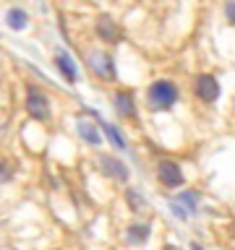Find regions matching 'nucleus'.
<instances>
[{"label":"nucleus","mask_w":235,"mask_h":250,"mask_svg":"<svg viewBox=\"0 0 235 250\" xmlns=\"http://www.w3.org/2000/svg\"><path fill=\"white\" fill-rule=\"evenodd\" d=\"M170 208H172V214H175L178 219H188V211H186L183 206H180V203H172Z\"/></svg>","instance_id":"16"},{"label":"nucleus","mask_w":235,"mask_h":250,"mask_svg":"<svg viewBox=\"0 0 235 250\" xmlns=\"http://www.w3.org/2000/svg\"><path fill=\"white\" fill-rule=\"evenodd\" d=\"M160 180L167 188H178V185H183V172H180V167L175 162H162L160 164Z\"/></svg>","instance_id":"3"},{"label":"nucleus","mask_w":235,"mask_h":250,"mask_svg":"<svg viewBox=\"0 0 235 250\" xmlns=\"http://www.w3.org/2000/svg\"><path fill=\"white\" fill-rule=\"evenodd\" d=\"M102 128H105V133H107V138H110V141H113V144H115L118 148H125V141L120 138V133H118V130L113 128V125H110V123H105V120H102Z\"/></svg>","instance_id":"13"},{"label":"nucleus","mask_w":235,"mask_h":250,"mask_svg":"<svg viewBox=\"0 0 235 250\" xmlns=\"http://www.w3.org/2000/svg\"><path fill=\"white\" fill-rule=\"evenodd\" d=\"M78 133H81V138H84V141H89L92 146H97L99 141H102V138H99V133H97V128H94L92 123L78 120Z\"/></svg>","instance_id":"9"},{"label":"nucleus","mask_w":235,"mask_h":250,"mask_svg":"<svg viewBox=\"0 0 235 250\" xmlns=\"http://www.w3.org/2000/svg\"><path fill=\"white\" fill-rule=\"evenodd\" d=\"M164 250H178V248H172V245H170V248H164Z\"/></svg>","instance_id":"18"},{"label":"nucleus","mask_w":235,"mask_h":250,"mask_svg":"<svg viewBox=\"0 0 235 250\" xmlns=\"http://www.w3.org/2000/svg\"><path fill=\"white\" fill-rule=\"evenodd\" d=\"M26 21H29V16L24 13L21 8H13V11H8V26H11V29L19 31V29L26 26Z\"/></svg>","instance_id":"11"},{"label":"nucleus","mask_w":235,"mask_h":250,"mask_svg":"<svg viewBox=\"0 0 235 250\" xmlns=\"http://www.w3.org/2000/svg\"><path fill=\"white\" fill-rule=\"evenodd\" d=\"M58 68H60V73L66 76L70 83H76L78 70H76V62L70 60V55H68V52H58Z\"/></svg>","instance_id":"6"},{"label":"nucleus","mask_w":235,"mask_h":250,"mask_svg":"<svg viewBox=\"0 0 235 250\" xmlns=\"http://www.w3.org/2000/svg\"><path fill=\"white\" fill-rule=\"evenodd\" d=\"M26 109L31 112V117H37V120H47V117H50V102H47V97L42 91H37V89L29 91Z\"/></svg>","instance_id":"2"},{"label":"nucleus","mask_w":235,"mask_h":250,"mask_svg":"<svg viewBox=\"0 0 235 250\" xmlns=\"http://www.w3.org/2000/svg\"><path fill=\"white\" fill-rule=\"evenodd\" d=\"M191 250H204L201 245H196V242H193V245H191Z\"/></svg>","instance_id":"17"},{"label":"nucleus","mask_w":235,"mask_h":250,"mask_svg":"<svg viewBox=\"0 0 235 250\" xmlns=\"http://www.w3.org/2000/svg\"><path fill=\"white\" fill-rule=\"evenodd\" d=\"M175 99H178V89L172 81H157V83H152V89H149V104L154 109H160V112L175 104Z\"/></svg>","instance_id":"1"},{"label":"nucleus","mask_w":235,"mask_h":250,"mask_svg":"<svg viewBox=\"0 0 235 250\" xmlns=\"http://www.w3.org/2000/svg\"><path fill=\"white\" fill-rule=\"evenodd\" d=\"M89 60H92V65H94V70H97L99 76H107V78H113V76H115V70H113V60L105 58L102 52H94Z\"/></svg>","instance_id":"7"},{"label":"nucleus","mask_w":235,"mask_h":250,"mask_svg":"<svg viewBox=\"0 0 235 250\" xmlns=\"http://www.w3.org/2000/svg\"><path fill=\"white\" fill-rule=\"evenodd\" d=\"M196 91H199V97L204 102H214L219 97V83L214 76H199V81H196Z\"/></svg>","instance_id":"4"},{"label":"nucleus","mask_w":235,"mask_h":250,"mask_svg":"<svg viewBox=\"0 0 235 250\" xmlns=\"http://www.w3.org/2000/svg\"><path fill=\"white\" fill-rule=\"evenodd\" d=\"M180 203L188 206V214H193V211H196V193H191V190L183 193V195H180Z\"/></svg>","instance_id":"14"},{"label":"nucleus","mask_w":235,"mask_h":250,"mask_svg":"<svg viewBox=\"0 0 235 250\" xmlns=\"http://www.w3.org/2000/svg\"><path fill=\"white\" fill-rule=\"evenodd\" d=\"M128 198H131V203H133V211H144V208H146V203L136 195V190H128Z\"/></svg>","instance_id":"15"},{"label":"nucleus","mask_w":235,"mask_h":250,"mask_svg":"<svg viewBox=\"0 0 235 250\" xmlns=\"http://www.w3.org/2000/svg\"><path fill=\"white\" fill-rule=\"evenodd\" d=\"M99 164H102V169L107 172V175H113L115 180H128V167L120 162V159H115V156H99Z\"/></svg>","instance_id":"5"},{"label":"nucleus","mask_w":235,"mask_h":250,"mask_svg":"<svg viewBox=\"0 0 235 250\" xmlns=\"http://www.w3.org/2000/svg\"><path fill=\"white\" fill-rule=\"evenodd\" d=\"M97 31H99V37H105L107 42H118V37H120V29L115 26V21L113 19H99V23H97Z\"/></svg>","instance_id":"8"},{"label":"nucleus","mask_w":235,"mask_h":250,"mask_svg":"<svg viewBox=\"0 0 235 250\" xmlns=\"http://www.w3.org/2000/svg\"><path fill=\"white\" fill-rule=\"evenodd\" d=\"M115 107H118V112L125 115V117H131L133 115V94H118L115 97Z\"/></svg>","instance_id":"10"},{"label":"nucleus","mask_w":235,"mask_h":250,"mask_svg":"<svg viewBox=\"0 0 235 250\" xmlns=\"http://www.w3.org/2000/svg\"><path fill=\"white\" fill-rule=\"evenodd\" d=\"M128 240L131 242H146L149 240V224H131L128 227Z\"/></svg>","instance_id":"12"}]
</instances>
